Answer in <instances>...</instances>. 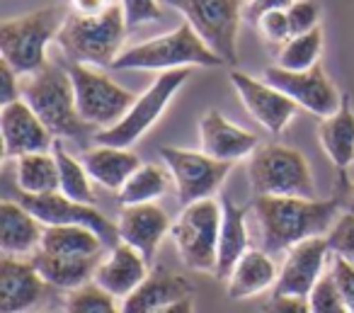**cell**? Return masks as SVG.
Instances as JSON below:
<instances>
[{"label":"cell","instance_id":"cell-21","mask_svg":"<svg viewBox=\"0 0 354 313\" xmlns=\"http://www.w3.org/2000/svg\"><path fill=\"white\" fill-rule=\"evenodd\" d=\"M189 296H192V284L185 274L158 267L127 298H122L119 306L122 313H156Z\"/></svg>","mask_w":354,"mask_h":313},{"label":"cell","instance_id":"cell-8","mask_svg":"<svg viewBox=\"0 0 354 313\" xmlns=\"http://www.w3.org/2000/svg\"><path fill=\"white\" fill-rule=\"evenodd\" d=\"M189 75H192V69H177V71L160 73L138 95L136 102L129 107V112L114 127L95 132L93 136L95 143H104V146H117V148H131L133 143H138L151 132L153 124L162 117L167 105L180 93V88L187 83Z\"/></svg>","mask_w":354,"mask_h":313},{"label":"cell","instance_id":"cell-7","mask_svg":"<svg viewBox=\"0 0 354 313\" xmlns=\"http://www.w3.org/2000/svg\"><path fill=\"white\" fill-rule=\"evenodd\" d=\"M185 17L226 66H238V32L245 20L243 0H160Z\"/></svg>","mask_w":354,"mask_h":313},{"label":"cell","instance_id":"cell-6","mask_svg":"<svg viewBox=\"0 0 354 313\" xmlns=\"http://www.w3.org/2000/svg\"><path fill=\"white\" fill-rule=\"evenodd\" d=\"M248 180L255 197L315 199V180L306 156L284 143H260L248 158Z\"/></svg>","mask_w":354,"mask_h":313},{"label":"cell","instance_id":"cell-42","mask_svg":"<svg viewBox=\"0 0 354 313\" xmlns=\"http://www.w3.org/2000/svg\"><path fill=\"white\" fill-rule=\"evenodd\" d=\"M294 6V0H248L245 3V17L248 22H257L265 12H272V10H286V8Z\"/></svg>","mask_w":354,"mask_h":313},{"label":"cell","instance_id":"cell-20","mask_svg":"<svg viewBox=\"0 0 354 313\" xmlns=\"http://www.w3.org/2000/svg\"><path fill=\"white\" fill-rule=\"evenodd\" d=\"M148 260L136 248L127 243H117L100 258L93 282L102 287L114 298H127L143 279L148 277Z\"/></svg>","mask_w":354,"mask_h":313},{"label":"cell","instance_id":"cell-40","mask_svg":"<svg viewBox=\"0 0 354 313\" xmlns=\"http://www.w3.org/2000/svg\"><path fill=\"white\" fill-rule=\"evenodd\" d=\"M22 98V75L8 61H0V102L10 105Z\"/></svg>","mask_w":354,"mask_h":313},{"label":"cell","instance_id":"cell-30","mask_svg":"<svg viewBox=\"0 0 354 313\" xmlns=\"http://www.w3.org/2000/svg\"><path fill=\"white\" fill-rule=\"evenodd\" d=\"M172 185V175L165 166L156 163H141L136 172L124 182V187L117 192V199L122 206L136 204H156L162 195H167Z\"/></svg>","mask_w":354,"mask_h":313},{"label":"cell","instance_id":"cell-19","mask_svg":"<svg viewBox=\"0 0 354 313\" xmlns=\"http://www.w3.org/2000/svg\"><path fill=\"white\" fill-rule=\"evenodd\" d=\"M170 216L158 204L122 206L117 219L119 240L136 248L148 262L156 260V253L160 248L162 238L170 233Z\"/></svg>","mask_w":354,"mask_h":313},{"label":"cell","instance_id":"cell-29","mask_svg":"<svg viewBox=\"0 0 354 313\" xmlns=\"http://www.w3.org/2000/svg\"><path fill=\"white\" fill-rule=\"evenodd\" d=\"M15 182L20 195H51L59 192V166L54 153H27L15 158Z\"/></svg>","mask_w":354,"mask_h":313},{"label":"cell","instance_id":"cell-27","mask_svg":"<svg viewBox=\"0 0 354 313\" xmlns=\"http://www.w3.org/2000/svg\"><path fill=\"white\" fill-rule=\"evenodd\" d=\"M318 141L323 146L325 156L339 170V175H344L347 168L354 163V112L349 107L347 98L342 100L337 112L320 119Z\"/></svg>","mask_w":354,"mask_h":313},{"label":"cell","instance_id":"cell-9","mask_svg":"<svg viewBox=\"0 0 354 313\" xmlns=\"http://www.w3.org/2000/svg\"><path fill=\"white\" fill-rule=\"evenodd\" d=\"M218 231H221V202L202 199L183 206L170 226V238L185 267L204 274L216 272Z\"/></svg>","mask_w":354,"mask_h":313},{"label":"cell","instance_id":"cell-33","mask_svg":"<svg viewBox=\"0 0 354 313\" xmlns=\"http://www.w3.org/2000/svg\"><path fill=\"white\" fill-rule=\"evenodd\" d=\"M66 313H122V306H117V298L112 294H107L95 282H88L85 287L68 292Z\"/></svg>","mask_w":354,"mask_h":313},{"label":"cell","instance_id":"cell-13","mask_svg":"<svg viewBox=\"0 0 354 313\" xmlns=\"http://www.w3.org/2000/svg\"><path fill=\"white\" fill-rule=\"evenodd\" d=\"M20 202L25 209H30L37 219L44 226H85V229L95 231L104 245L114 248L119 240L117 221H109L102 211L95 204H80L61 192H51V195H20Z\"/></svg>","mask_w":354,"mask_h":313},{"label":"cell","instance_id":"cell-43","mask_svg":"<svg viewBox=\"0 0 354 313\" xmlns=\"http://www.w3.org/2000/svg\"><path fill=\"white\" fill-rule=\"evenodd\" d=\"M114 3H117V0H68L71 12H75V15H83V17L104 15V12H107Z\"/></svg>","mask_w":354,"mask_h":313},{"label":"cell","instance_id":"cell-44","mask_svg":"<svg viewBox=\"0 0 354 313\" xmlns=\"http://www.w3.org/2000/svg\"><path fill=\"white\" fill-rule=\"evenodd\" d=\"M339 182H342V195H337V197L342 199L344 211H352L354 214V185H349L344 175H339Z\"/></svg>","mask_w":354,"mask_h":313},{"label":"cell","instance_id":"cell-23","mask_svg":"<svg viewBox=\"0 0 354 313\" xmlns=\"http://www.w3.org/2000/svg\"><path fill=\"white\" fill-rule=\"evenodd\" d=\"M44 229L46 226L20 202H0V248H3V255H10V258L35 255L41 245Z\"/></svg>","mask_w":354,"mask_h":313},{"label":"cell","instance_id":"cell-32","mask_svg":"<svg viewBox=\"0 0 354 313\" xmlns=\"http://www.w3.org/2000/svg\"><path fill=\"white\" fill-rule=\"evenodd\" d=\"M323 27H315L304 35H294L277 51V64L284 71H308L318 66L323 54Z\"/></svg>","mask_w":354,"mask_h":313},{"label":"cell","instance_id":"cell-41","mask_svg":"<svg viewBox=\"0 0 354 313\" xmlns=\"http://www.w3.org/2000/svg\"><path fill=\"white\" fill-rule=\"evenodd\" d=\"M265 313H313L308 306V298L304 296H277L272 294Z\"/></svg>","mask_w":354,"mask_h":313},{"label":"cell","instance_id":"cell-14","mask_svg":"<svg viewBox=\"0 0 354 313\" xmlns=\"http://www.w3.org/2000/svg\"><path fill=\"white\" fill-rule=\"evenodd\" d=\"M228 80H231L233 90L238 93L248 114L274 136L284 134V129L289 127L291 119L299 112V105L289 95L281 93L279 88L267 83L265 78H252L243 71H231Z\"/></svg>","mask_w":354,"mask_h":313},{"label":"cell","instance_id":"cell-12","mask_svg":"<svg viewBox=\"0 0 354 313\" xmlns=\"http://www.w3.org/2000/svg\"><path fill=\"white\" fill-rule=\"evenodd\" d=\"M262 78L274 88H279L284 95H289L301 109L315 114L318 119L335 114L344 100L335 80L325 73L320 64L308 71H284L279 66H267L262 71Z\"/></svg>","mask_w":354,"mask_h":313},{"label":"cell","instance_id":"cell-1","mask_svg":"<svg viewBox=\"0 0 354 313\" xmlns=\"http://www.w3.org/2000/svg\"><path fill=\"white\" fill-rule=\"evenodd\" d=\"M342 199H306V197H255L250 214L260 229L262 250L270 255L286 253L308 238L328 235L337 216L342 214Z\"/></svg>","mask_w":354,"mask_h":313},{"label":"cell","instance_id":"cell-36","mask_svg":"<svg viewBox=\"0 0 354 313\" xmlns=\"http://www.w3.org/2000/svg\"><path fill=\"white\" fill-rule=\"evenodd\" d=\"M291 25V37L310 32L320 27V17H323V6L318 0H294V6L286 8Z\"/></svg>","mask_w":354,"mask_h":313},{"label":"cell","instance_id":"cell-16","mask_svg":"<svg viewBox=\"0 0 354 313\" xmlns=\"http://www.w3.org/2000/svg\"><path fill=\"white\" fill-rule=\"evenodd\" d=\"M0 136H3V156L20 158L27 153H41L54 148V134L37 117V112L25 102L15 100L0 109Z\"/></svg>","mask_w":354,"mask_h":313},{"label":"cell","instance_id":"cell-2","mask_svg":"<svg viewBox=\"0 0 354 313\" xmlns=\"http://www.w3.org/2000/svg\"><path fill=\"white\" fill-rule=\"evenodd\" d=\"M127 17L122 3H114L104 15L83 17L68 12L56 37V44L71 64L95 66V69H112L114 61L124 51L127 37Z\"/></svg>","mask_w":354,"mask_h":313},{"label":"cell","instance_id":"cell-31","mask_svg":"<svg viewBox=\"0 0 354 313\" xmlns=\"http://www.w3.org/2000/svg\"><path fill=\"white\" fill-rule=\"evenodd\" d=\"M56 158V166H59V192L64 197L73 202H80V204H95L97 197H95L93 190V177L88 175L83 161L73 158L68 151L64 148L61 138L54 141V148H51Z\"/></svg>","mask_w":354,"mask_h":313},{"label":"cell","instance_id":"cell-35","mask_svg":"<svg viewBox=\"0 0 354 313\" xmlns=\"http://www.w3.org/2000/svg\"><path fill=\"white\" fill-rule=\"evenodd\" d=\"M308 306L313 313H349L347 303H344L342 294H339L337 284H335L333 274H325L315 289L308 294Z\"/></svg>","mask_w":354,"mask_h":313},{"label":"cell","instance_id":"cell-28","mask_svg":"<svg viewBox=\"0 0 354 313\" xmlns=\"http://www.w3.org/2000/svg\"><path fill=\"white\" fill-rule=\"evenodd\" d=\"M39 248L56 255L102 258L107 245L95 231L85 229V226H46Z\"/></svg>","mask_w":354,"mask_h":313},{"label":"cell","instance_id":"cell-25","mask_svg":"<svg viewBox=\"0 0 354 313\" xmlns=\"http://www.w3.org/2000/svg\"><path fill=\"white\" fill-rule=\"evenodd\" d=\"M80 161H83L88 175L93 177V182L112 192L122 190L124 182L141 168V158L131 148L104 146V143H95L93 148H85Z\"/></svg>","mask_w":354,"mask_h":313},{"label":"cell","instance_id":"cell-15","mask_svg":"<svg viewBox=\"0 0 354 313\" xmlns=\"http://www.w3.org/2000/svg\"><path fill=\"white\" fill-rule=\"evenodd\" d=\"M328 240L325 235L318 238H308L304 243L294 245L286 250V258L279 267V277L272 289V294L277 296H304L308 298V294L315 289V284L325 277L323 269L328 262Z\"/></svg>","mask_w":354,"mask_h":313},{"label":"cell","instance_id":"cell-45","mask_svg":"<svg viewBox=\"0 0 354 313\" xmlns=\"http://www.w3.org/2000/svg\"><path fill=\"white\" fill-rule=\"evenodd\" d=\"M156 313H194V298L192 296L183 298V301H177V303H172V306L160 308V311H156Z\"/></svg>","mask_w":354,"mask_h":313},{"label":"cell","instance_id":"cell-26","mask_svg":"<svg viewBox=\"0 0 354 313\" xmlns=\"http://www.w3.org/2000/svg\"><path fill=\"white\" fill-rule=\"evenodd\" d=\"M30 260L37 267V272L41 274V279L51 289H61V292H75V289L93 282L95 269L100 265V258L56 255V253H46L41 248L35 255H30Z\"/></svg>","mask_w":354,"mask_h":313},{"label":"cell","instance_id":"cell-3","mask_svg":"<svg viewBox=\"0 0 354 313\" xmlns=\"http://www.w3.org/2000/svg\"><path fill=\"white\" fill-rule=\"evenodd\" d=\"M22 100L46 124L54 138H73L83 141L93 127L83 122L75 107V93L68 69L46 64L41 71L22 78Z\"/></svg>","mask_w":354,"mask_h":313},{"label":"cell","instance_id":"cell-37","mask_svg":"<svg viewBox=\"0 0 354 313\" xmlns=\"http://www.w3.org/2000/svg\"><path fill=\"white\" fill-rule=\"evenodd\" d=\"M255 25H257V32H260L262 39H265L267 44L281 46L286 39H291V25H289V15H286V10L265 12Z\"/></svg>","mask_w":354,"mask_h":313},{"label":"cell","instance_id":"cell-39","mask_svg":"<svg viewBox=\"0 0 354 313\" xmlns=\"http://www.w3.org/2000/svg\"><path fill=\"white\" fill-rule=\"evenodd\" d=\"M335 284H337L339 294H342L344 303H347L349 313H354V265L342 258H333V267H330Z\"/></svg>","mask_w":354,"mask_h":313},{"label":"cell","instance_id":"cell-11","mask_svg":"<svg viewBox=\"0 0 354 313\" xmlns=\"http://www.w3.org/2000/svg\"><path fill=\"white\" fill-rule=\"evenodd\" d=\"M160 158L162 166L170 170L177 199L183 206L214 199V195L221 192L228 172L233 170L231 163L216 161L204 151H189V148L162 146Z\"/></svg>","mask_w":354,"mask_h":313},{"label":"cell","instance_id":"cell-17","mask_svg":"<svg viewBox=\"0 0 354 313\" xmlns=\"http://www.w3.org/2000/svg\"><path fill=\"white\" fill-rule=\"evenodd\" d=\"M199 143L207 156L233 166L260 148V136L233 124L218 109H207L199 119Z\"/></svg>","mask_w":354,"mask_h":313},{"label":"cell","instance_id":"cell-38","mask_svg":"<svg viewBox=\"0 0 354 313\" xmlns=\"http://www.w3.org/2000/svg\"><path fill=\"white\" fill-rule=\"evenodd\" d=\"M124 8V17H127V27L143 25V22H156L162 17L160 0H119Z\"/></svg>","mask_w":354,"mask_h":313},{"label":"cell","instance_id":"cell-4","mask_svg":"<svg viewBox=\"0 0 354 313\" xmlns=\"http://www.w3.org/2000/svg\"><path fill=\"white\" fill-rule=\"evenodd\" d=\"M218 69L226 66L207 44L204 39L183 22L172 32L160 37H153L141 44L127 46L114 61L112 71H177V69Z\"/></svg>","mask_w":354,"mask_h":313},{"label":"cell","instance_id":"cell-24","mask_svg":"<svg viewBox=\"0 0 354 313\" xmlns=\"http://www.w3.org/2000/svg\"><path fill=\"white\" fill-rule=\"evenodd\" d=\"M279 267L274 265L272 255L262 248H250L238 265L233 267L231 277L226 279V294L233 301H245V298L260 296L267 289H274Z\"/></svg>","mask_w":354,"mask_h":313},{"label":"cell","instance_id":"cell-34","mask_svg":"<svg viewBox=\"0 0 354 313\" xmlns=\"http://www.w3.org/2000/svg\"><path fill=\"white\" fill-rule=\"evenodd\" d=\"M328 248L333 258H342L347 262L354 265V214L352 211H342L337 216V221L333 224V229L325 235Z\"/></svg>","mask_w":354,"mask_h":313},{"label":"cell","instance_id":"cell-22","mask_svg":"<svg viewBox=\"0 0 354 313\" xmlns=\"http://www.w3.org/2000/svg\"><path fill=\"white\" fill-rule=\"evenodd\" d=\"M218 202H221V231H218V258L214 277L218 282H226L231 277L233 267L238 265V260L250 250V235H248L250 204H236L226 192H221Z\"/></svg>","mask_w":354,"mask_h":313},{"label":"cell","instance_id":"cell-18","mask_svg":"<svg viewBox=\"0 0 354 313\" xmlns=\"http://www.w3.org/2000/svg\"><path fill=\"white\" fill-rule=\"evenodd\" d=\"M49 284L32 260L3 255L0 260V313H30L46 296Z\"/></svg>","mask_w":354,"mask_h":313},{"label":"cell","instance_id":"cell-5","mask_svg":"<svg viewBox=\"0 0 354 313\" xmlns=\"http://www.w3.org/2000/svg\"><path fill=\"white\" fill-rule=\"evenodd\" d=\"M66 15H61L59 8L46 6L37 8L25 15L10 17L0 22V56L25 78L37 71H41L49 59L46 51L49 44L56 42L59 30L64 25Z\"/></svg>","mask_w":354,"mask_h":313},{"label":"cell","instance_id":"cell-10","mask_svg":"<svg viewBox=\"0 0 354 313\" xmlns=\"http://www.w3.org/2000/svg\"><path fill=\"white\" fill-rule=\"evenodd\" d=\"M68 75L73 83L78 114L85 124H90L97 132L114 127L136 102V95L131 90L114 83L107 73H102L95 66L71 64Z\"/></svg>","mask_w":354,"mask_h":313}]
</instances>
